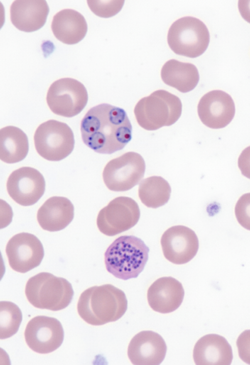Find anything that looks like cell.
I'll return each mask as SVG.
<instances>
[{
	"label": "cell",
	"mask_w": 250,
	"mask_h": 365,
	"mask_svg": "<svg viewBox=\"0 0 250 365\" xmlns=\"http://www.w3.org/2000/svg\"><path fill=\"white\" fill-rule=\"evenodd\" d=\"M51 29L58 40L65 44H74L85 37L87 25L81 13L73 9H65L54 16Z\"/></svg>",
	"instance_id": "44dd1931"
},
{
	"label": "cell",
	"mask_w": 250,
	"mask_h": 365,
	"mask_svg": "<svg viewBox=\"0 0 250 365\" xmlns=\"http://www.w3.org/2000/svg\"><path fill=\"white\" fill-rule=\"evenodd\" d=\"M10 267L25 273L38 266L44 256L43 246L35 235L21 233L8 241L5 249Z\"/></svg>",
	"instance_id": "7c38bea8"
},
{
	"label": "cell",
	"mask_w": 250,
	"mask_h": 365,
	"mask_svg": "<svg viewBox=\"0 0 250 365\" xmlns=\"http://www.w3.org/2000/svg\"><path fill=\"white\" fill-rule=\"evenodd\" d=\"M238 5L241 16L250 23V0H240Z\"/></svg>",
	"instance_id": "f546056e"
},
{
	"label": "cell",
	"mask_w": 250,
	"mask_h": 365,
	"mask_svg": "<svg viewBox=\"0 0 250 365\" xmlns=\"http://www.w3.org/2000/svg\"><path fill=\"white\" fill-rule=\"evenodd\" d=\"M81 318L92 325H101L120 319L127 307L125 293L106 284L88 288L81 294L77 303Z\"/></svg>",
	"instance_id": "7a4b0ae2"
},
{
	"label": "cell",
	"mask_w": 250,
	"mask_h": 365,
	"mask_svg": "<svg viewBox=\"0 0 250 365\" xmlns=\"http://www.w3.org/2000/svg\"><path fill=\"white\" fill-rule=\"evenodd\" d=\"M197 111L201 122L207 127L221 129L231 121L235 114V105L231 97L220 90L210 91L200 100Z\"/></svg>",
	"instance_id": "9a60e30c"
},
{
	"label": "cell",
	"mask_w": 250,
	"mask_h": 365,
	"mask_svg": "<svg viewBox=\"0 0 250 365\" xmlns=\"http://www.w3.org/2000/svg\"><path fill=\"white\" fill-rule=\"evenodd\" d=\"M88 94L84 85L78 80L64 78L53 82L46 95V102L50 110L55 114L65 117H72L85 107Z\"/></svg>",
	"instance_id": "ba28073f"
},
{
	"label": "cell",
	"mask_w": 250,
	"mask_h": 365,
	"mask_svg": "<svg viewBox=\"0 0 250 365\" xmlns=\"http://www.w3.org/2000/svg\"><path fill=\"white\" fill-rule=\"evenodd\" d=\"M29 150L28 138L20 129L7 126L0 130V159L12 164L22 160Z\"/></svg>",
	"instance_id": "603a6c76"
},
{
	"label": "cell",
	"mask_w": 250,
	"mask_h": 365,
	"mask_svg": "<svg viewBox=\"0 0 250 365\" xmlns=\"http://www.w3.org/2000/svg\"><path fill=\"white\" fill-rule=\"evenodd\" d=\"M193 358L197 365H229L233 354L231 346L224 337L210 334L204 336L196 342Z\"/></svg>",
	"instance_id": "d6986e66"
},
{
	"label": "cell",
	"mask_w": 250,
	"mask_h": 365,
	"mask_svg": "<svg viewBox=\"0 0 250 365\" xmlns=\"http://www.w3.org/2000/svg\"><path fill=\"white\" fill-rule=\"evenodd\" d=\"M185 292L182 283L171 277L156 280L148 288L147 299L150 307L161 313L176 310L181 304Z\"/></svg>",
	"instance_id": "e0dca14e"
},
{
	"label": "cell",
	"mask_w": 250,
	"mask_h": 365,
	"mask_svg": "<svg viewBox=\"0 0 250 365\" xmlns=\"http://www.w3.org/2000/svg\"><path fill=\"white\" fill-rule=\"evenodd\" d=\"M25 294L34 307L53 311L66 308L71 302L74 291L66 279L47 272H41L26 282Z\"/></svg>",
	"instance_id": "5b68a950"
},
{
	"label": "cell",
	"mask_w": 250,
	"mask_h": 365,
	"mask_svg": "<svg viewBox=\"0 0 250 365\" xmlns=\"http://www.w3.org/2000/svg\"><path fill=\"white\" fill-rule=\"evenodd\" d=\"M182 108L179 97L160 89L140 100L134 112L140 127L147 130H155L174 124L181 115Z\"/></svg>",
	"instance_id": "277c9868"
},
{
	"label": "cell",
	"mask_w": 250,
	"mask_h": 365,
	"mask_svg": "<svg viewBox=\"0 0 250 365\" xmlns=\"http://www.w3.org/2000/svg\"><path fill=\"white\" fill-rule=\"evenodd\" d=\"M161 244L165 258L175 264H183L190 261L199 248L195 233L183 225L167 229L161 237Z\"/></svg>",
	"instance_id": "5bb4252c"
},
{
	"label": "cell",
	"mask_w": 250,
	"mask_h": 365,
	"mask_svg": "<svg viewBox=\"0 0 250 365\" xmlns=\"http://www.w3.org/2000/svg\"><path fill=\"white\" fill-rule=\"evenodd\" d=\"M206 25L199 19L187 16L174 21L167 34V43L176 54L189 58L201 55L209 43Z\"/></svg>",
	"instance_id": "8992f818"
},
{
	"label": "cell",
	"mask_w": 250,
	"mask_h": 365,
	"mask_svg": "<svg viewBox=\"0 0 250 365\" xmlns=\"http://www.w3.org/2000/svg\"><path fill=\"white\" fill-rule=\"evenodd\" d=\"M74 217V206L67 198L53 196L48 198L37 212L38 222L43 230L56 232L65 228Z\"/></svg>",
	"instance_id": "ffe728a7"
},
{
	"label": "cell",
	"mask_w": 250,
	"mask_h": 365,
	"mask_svg": "<svg viewBox=\"0 0 250 365\" xmlns=\"http://www.w3.org/2000/svg\"><path fill=\"white\" fill-rule=\"evenodd\" d=\"M24 334L29 348L40 354L49 353L58 349L64 338L61 323L55 318L45 316H38L30 320Z\"/></svg>",
	"instance_id": "8fae6325"
},
{
	"label": "cell",
	"mask_w": 250,
	"mask_h": 365,
	"mask_svg": "<svg viewBox=\"0 0 250 365\" xmlns=\"http://www.w3.org/2000/svg\"><path fill=\"white\" fill-rule=\"evenodd\" d=\"M161 76L166 84L183 93L193 90L199 80L198 69L194 64L175 59L168 60L164 64Z\"/></svg>",
	"instance_id": "7402d4cb"
},
{
	"label": "cell",
	"mask_w": 250,
	"mask_h": 365,
	"mask_svg": "<svg viewBox=\"0 0 250 365\" xmlns=\"http://www.w3.org/2000/svg\"><path fill=\"white\" fill-rule=\"evenodd\" d=\"M20 308L11 301L0 302V339H6L15 334L22 321Z\"/></svg>",
	"instance_id": "d4e9b609"
},
{
	"label": "cell",
	"mask_w": 250,
	"mask_h": 365,
	"mask_svg": "<svg viewBox=\"0 0 250 365\" xmlns=\"http://www.w3.org/2000/svg\"><path fill=\"white\" fill-rule=\"evenodd\" d=\"M140 216V209L134 200L129 197L119 196L100 210L97 218V225L102 233L114 236L134 226Z\"/></svg>",
	"instance_id": "30bf717a"
},
{
	"label": "cell",
	"mask_w": 250,
	"mask_h": 365,
	"mask_svg": "<svg viewBox=\"0 0 250 365\" xmlns=\"http://www.w3.org/2000/svg\"><path fill=\"white\" fill-rule=\"evenodd\" d=\"M145 169V162L140 154L127 152L107 163L103 172V180L111 191H126L140 182Z\"/></svg>",
	"instance_id": "9c48e42d"
},
{
	"label": "cell",
	"mask_w": 250,
	"mask_h": 365,
	"mask_svg": "<svg viewBox=\"0 0 250 365\" xmlns=\"http://www.w3.org/2000/svg\"><path fill=\"white\" fill-rule=\"evenodd\" d=\"M238 354L245 363L250 365V330L243 331L236 341Z\"/></svg>",
	"instance_id": "83f0119b"
},
{
	"label": "cell",
	"mask_w": 250,
	"mask_h": 365,
	"mask_svg": "<svg viewBox=\"0 0 250 365\" xmlns=\"http://www.w3.org/2000/svg\"><path fill=\"white\" fill-rule=\"evenodd\" d=\"M38 154L49 161H58L68 156L74 147L72 130L65 123L50 120L41 124L34 136Z\"/></svg>",
	"instance_id": "52a82bcc"
},
{
	"label": "cell",
	"mask_w": 250,
	"mask_h": 365,
	"mask_svg": "<svg viewBox=\"0 0 250 365\" xmlns=\"http://www.w3.org/2000/svg\"><path fill=\"white\" fill-rule=\"evenodd\" d=\"M238 165L242 174L250 179V146L242 151L238 158Z\"/></svg>",
	"instance_id": "f1b7e54d"
},
{
	"label": "cell",
	"mask_w": 250,
	"mask_h": 365,
	"mask_svg": "<svg viewBox=\"0 0 250 365\" xmlns=\"http://www.w3.org/2000/svg\"><path fill=\"white\" fill-rule=\"evenodd\" d=\"M171 188L168 182L159 176H152L141 181L138 195L146 207L157 208L166 204L169 198Z\"/></svg>",
	"instance_id": "cb8c5ba5"
},
{
	"label": "cell",
	"mask_w": 250,
	"mask_h": 365,
	"mask_svg": "<svg viewBox=\"0 0 250 365\" xmlns=\"http://www.w3.org/2000/svg\"><path fill=\"white\" fill-rule=\"evenodd\" d=\"M124 0H87V4L97 16L109 18L118 13L124 5Z\"/></svg>",
	"instance_id": "484cf974"
},
{
	"label": "cell",
	"mask_w": 250,
	"mask_h": 365,
	"mask_svg": "<svg viewBox=\"0 0 250 365\" xmlns=\"http://www.w3.org/2000/svg\"><path fill=\"white\" fill-rule=\"evenodd\" d=\"M235 214L239 223L250 230V193L242 195L235 207Z\"/></svg>",
	"instance_id": "4316f807"
},
{
	"label": "cell",
	"mask_w": 250,
	"mask_h": 365,
	"mask_svg": "<svg viewBox=\"0 0 250 365\" xmlns=\"http://www.w3.org/2000/svg\"><path fill=\"white\" fill-rule=\"evenodd\" d=\"M49 8L43 0H17L10 7V20L19 30L31 32L45 24Z\"/></svg>",
	"instance_id": "ac0fdd59"
},
{
	"label": "cell",
	"mask_w": 250,
	"mask_h": 365,
	"mask_svg": "<svg viewBox=\"0 0 250 365\" xmlns=\"http://www.w3.org/2000/svg\"><path fill=\"white\" fill-rule=\"evenodd\" d=\"M83 143L95 151L111 154L130 141L132 126L125 111L108 104L91 108L81 123Z\"/></svg>",
	"instance_id": "6da1fadb"
},
{
	"label": "cell",
	"mask_w": 250,
	"mask_h": 365,
	"mask_svg": "<svg viewBox=\"0 0 250 365\" xmlns=\"http://www.w3.org/2000/svg\"><path fill=\"white\" fill-rule=\"evenodd\" d=\"M167 347L164 339L152 331H143L130 341L127 355L134 365H158L165 359Z\"/></svg>",
	"instance_id": "2e32d148"
},
{
	"label": "cell",
	"mask_w": 250,
	"mask_h": 365,
	"mask_svg": "<svg viewBox=\"0 0 250 365\" xmlns=\"http://www.w3.org/2000/svg\"><path fill=\"white\" fill-rule=\"evenodd\" d=\"M149 251L148 247L140 238L134 236H120L104 253L106 269L121 279L136 278L144 269Z\"/></svg>",
	"instance_id": "3957f363"
},
{
	"label": "cell",
	"mask_w": 250,
	"mask_h": 365,
	"mask_svg": "<svg viewBox=\"0 0 250 365\" xmlns=\"http://www.w3.org/2000/svg\"><path fill=\"white\" fill-rule=\"evenodd\" d=\"M43 175L37 170L23 167L13 171L6 183L7 192L18 204L28 206L35 204L45 191Z\"/></svg>",
	"instance_id": "4fadbf2b"
}]
</instances>
